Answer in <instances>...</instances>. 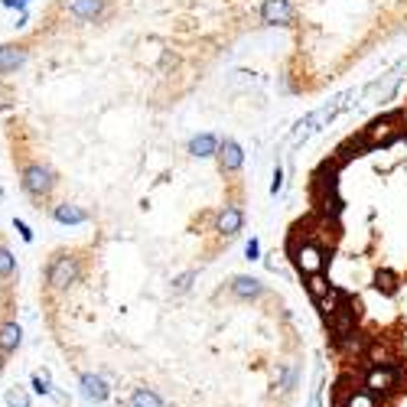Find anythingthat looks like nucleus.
Instances as JSON below:
<instances>
[{"label":"nucleus","instance_id":"nucleus-1","mask_svg":"<svg viewBox=\"0 0 407 407\" xmlns=\"http://www.w3.org/2000/svg\"><path fill=\"white\" fill-rule=\"evenodd\" d=\"M401 384V368L398 365H378V368H368V372L362 375V388L368 391V394H375V398H391L394 391Z\"/></svg>","mask_w":407,"mask_h":407},{"label":"nucleus","instance_id":"nucleus-2","mask_svg":"<svg viewBox=\"0 0 407 407\" xmlns=\"http://www.w3.org/2000/svg\"><path fill=\"white\" fill-rule=\"evenodd\" d=\"M20 186H23L26 195H33V199H46V195L52 193V186H56V173H52L46 163L33 160L20 170Z\"/></svg>","mask_w":407,"mask_h":407},{"label":"nucleus","instance_id":"nucleus-3","mask_svg":"<svg viewBox=\"0 0 407 407\" xmlns=\"http://www.w3.org/2000/svg\"><path fill=\"white\" fill-rule=\"evenodd\" d=\"M78 277H82V264L72 255H56L49 271H46V280H49L52 290H68L72 284H78Z\"/></svg>","mask_w":407,"mask_h":407},{"label":"nucleus","instance_id":"nucleus-4","mask_svg":"<svg viewBox=\"0 0 407 407\" xmlns=\"http://www.w3.org/2000/svg\"><path fill=\"white\" fill-rule=\"evenodd\" d=\"M356 322H358V303H352V300H342V306L336 310V313L326 320V326H329V336L336 342H346V339H352L356 336Z\"/></svg>","mask_w":407,"mask_h":407},{"label":"nucleus","instance_id":"nucleus-5","mask_svg":"<svg viewBox=\"0 0 407 407\" xmlns=\"http://www.w3.org/2000/svg\"><path fill=\"white\" fill-rule=\"evenodd\" d=\"M293 264L303 277H313V274H322L326 267V251H322L320 241H303V245L293 248Z\"/></svg>","mask_w":407,"mask_h":407},{"label":"nucleus","instance_id":"nucleus-6","mask_svg":"<svg viewBox=\"0 0 407 407\" xmlns=\"http://www.w3.org/2000/svg\"><path fill=\"white\" fill-rule=\"evenodd\" d=\"M78 391H82V398L92 401V404H104V401L111 398V382L98 372H85L78 378Z\"/></svg>","mask_w":407,"mask_h":407},{"label":"nucleus","instance_id":"nucleus-7","mask_svg":"<svg viewBox=\"0 0 407 407\" xmlns=\"http://www.w3.org/2000/svg\"><path fill=\"white\" fill-rule=\"evenodd\" d=\"M231 297L235 300H245V303H251V300H261L264 297V284L257 277H251V274H238V277H231Z\"/></svg>","mask_w":407,"mask_h":407},{"label":"nucleus","instance_id":"nucleus-8","mask_svg":"<svg viewBox=\"0 0 407 407\" xmlns=\"http://www.w3.org/2000/svg\"><path fill=\"white\" fill-rule=\"evenodd\" d=\"M261 20L267 26L293 23V7H290V0H264L261 4Z\"/></svg>","mask_w":407,"mask_h":407},{"label":"nucleus","instance_id":"nucleus-9","mask_svg":"<svg viewBox=\"0 0 407 407\" xmlns=\"http://www.w3.org/2000/svg\"><path fill=\"white\" fill-rule=\"evenodd\" d=\"M300 384V365L297 362H277L274 368V394H290Z\"/></svg>","mask_w":407,"mask_h":407},{"label":"nucleus","instance_id":"nucleus-10","mask_svg":"<svg viewBox=\"0 0 407 407\" xmlns=\"http://www.w3.org/2000/svg\"><path fill=\"white\" fill-rule=\"evenodd\" d=\"M245 229V212L238 205H225L219 215H215V231L225 238H235L238 231Z\"/></svg>","mask_w":407,"mask_h":407},{"label":"nucleus","instance_id":"nucleus-11","mask_svg":"<svg viewBox=\"0 0 407 407\" xmlns=\"http://www.w3.org/2000/svg\"><path fill=\"white\" fill-rule=\"evenodd\" d=\"M336 407H382V401L375 398V394H368L365 388H346V382H342Z\"/></svg>","mask_w":407,"mask_h":407},{"label":"nucleus","instance_id":"nucleus-12","mask_svg":"<svg viewBox=\"0 0 407 407\" xmlns=\"http://www.w3.org/2000/svg\"><path fill=\"white\" fill-rule=\"evenodd\" d=\"M219 163H221V173H238L241 170V163H245V150H241V144L231 140V137H225V140L219 144Z\"/></svg>","mask_w":407,"mask_h":407},{"label":"nucleus","instance_id":"nucleus-13","mask_svg":"<svg viewBox=\"0 0 407 407\" xmlns=\"http://www.w3.org/2000/svg\"><path fill=\"white\" fill-rule=\"evenodd\" d=\"M26 56H30V52H26L23 43H4L0 46V72H4V75H13L26 62Z\"/></svg>","mask_w":407,"mask_h":407},{"label":"nucleus","instance_id":"nucleus-14","mask_svg":"<svg viewBox=\"0 0 407 407\" xmlns=\"http://www.w3.org/2000/svg\"><path fill=\"white\" fill-rule=\"evenodd\" d=\"M20 342H23V329H20V322H17V320L0 322V356H10V352H17Z\"/></svg>","mask_w":407,"mask_h":407},{"label":"nucleus","instance_id":"nucleus-15","mask_svg":"<svg viewBox=\"0 0 407 407\" xmlns=\"http://www.w3.org/2000/svg\"><path fill=\"white\" fill-rule=\"evenodd\" d=\"M66 10L75 20H98L104 13V0H66Z\"/></svg>","mask_w":407,"mask_h":407},{"label":"nucleus","instance_id":"nucleus-16","mask_svg":"<svg viewBox=\"0 0 407 407\" xmlns=\"http://www.w3.org/2000/svg\"><path fill=\"white\" fill-rule=\"evenodd\" d=\"M52 219L59 221V225H85L88 212L82 209V205H75V202H59L56 209H52Z\"/></svg>","mask_w":407,"mask_h":407},{"label":"nucleus","instance_id":"nucleus-17","mask_svg":"<svg viewBox=\"0 0 407 407\" xmlns=\"http://www.w3.org/2000/svg\"><path fill=\"white\" fill-rule=\"evenodd\" d=\"M219 144L221 140L215 134H199V137L189 140V153L199 157V160H205V157H215V153H219Z\"/></svg>","mask_w":407,"mask_h":407},{"label":"nucleus","instance_id":"nucleus-18","mask_svg":"<svg viewBox=\"0 0 407 407\" xmlns=\"http://www.w3.org/2000/svg\"><path fill=\"white\" fill-rule=\"evenodd\" d=\"M365 362H368V368H378V365H394V356H391V348L384 342H368Z\"/></svg>","mask_w":407,"mask_h":407},{"label":"nucleus","instance_id":"nucleus-19","mask_svg":"<svg viewBox=\"0 0 407 407\" xmlns=\"http://www.w3.org/2000/svg\"><path fill=\"white\" fill-rule=\"evenodd\" d=\"M130 407H166V401L157 394L153 388H134L130 391Z\"/></svg>","mask_w":407,"mask_h":407},{"label":"nucleus","instance_id":"nucleus-20","mask_svg":"<svg viewBox=\"0 0 407 407\" xmlns=\"http://www.w3.org/2000/svg\"><path fill=\"white\" fill-rule=\"evenodd\" d=\"M4 401H7V407H33V398H30V391L20 388V384H13V388H7V394H4Z\"/></svg>","mask_w":407,"mask_h":407},{"label":"nucleus","instance_id":"nucleus-21","mask_svg":"<svg viewBox=\"0 0 407 407\" xmlns=\"http://www.w3.org/2000/svg\"><path fill=\"white\" fill-rule=\"evenodd\" d=\"M306 290H310V297L313 300H322L332 290V284L322 277V274H313V277H306Z\"/></svg>","mask_w":407,"mask_h":407},{"label":"nucleus","instance_id":"nucleus-22","mask_svg":"<svg viewBox=\"0 0 407 407\" xmlns=\"http://www.w3.org/2000/svg\"><path fill=\"white\" fill-rule=\"evenodd\" d=\"M33 391L36 394H52V375H49V368H36L33 372Z\"/></svg>","mask_w":407,"mask_h":407},{"label":"nucleus","instance_id":"nucleus-23","mask_svg":"<svg viewBox=\"0 0 407 407\" xmlns=\"http://www.w3.org/2000/svg\"><path fill=\"white\" fill-rule=\"evenodd\" d=\"M13 271H17V257L10 255V248L0 245V280H4V277H13Z\"/></svg>","mask_w":407,"mask_h":407},{"label":"nucleus","instance_id":"nucleus-24","mask_svg":"<svg viewBox=\"0 0 407 407\" xmlns=\"http://www.w3.org/2000/svg\"><path fill=\"white\" fill-rule=\"evenodd\" d=\"M195 277H199L195 271H183L179 277H173V293H189L193 284H195Z\"/></svg>","mask_w":407,"mask_h":407},{"label":"nucleus","instance_id":"nucleus-25","mask_svg":"<svg viewBox=\"0 0 407 407\" xmlns=\"http://www.w3.org/2000/svg\"><path fill=\"white\" fill-rule=\"evenodd\" d=\"M368 134H372L375 140H382V137H388V134H391V121H388V118H384V121H375Z\"/></svg>","mask_w":407,"mask_h":407},{"label":"nucleus","instance_id":"nucleus-26","mask_svg":"<svg viewBox=\"0 0 407 407\" xmlns=\"http://www.w3.org/2000/svg\"><path fill=\"white\" fill-rule=\"evenodd\" d=\"M245 257L248 261H257V257H261V241H257V238H251L245 245Z\"/></svg>","mask_w":407,"mask_h":407},{"label":"nucleus","instance_id":"nucleus-27","mask_svg":"<svg viewBox=\"0 0 407 407\" xmlns=\"http://www.w3.org/2000/svg\"><path fill=\"white\" fill-rule=\"evenodd\" d=\"M280 189H284V170H280V166H274V176H271V195H277Z\"/></svg>","mask_w":407,"mask_h":407},{"label":"nucleus","instance_id":"nucleus-28","mask_svg":"<svg viewBox=\"0 0 407 407\" xmlns=\"http://www.w3.org/2000/svg\"><path fill=\"white\" fill-rule=\"evenodd\" d=\"M375 287H378V290H384V293H391V290H394V277H391L388 271H384V274H378V284H375Z\"/></svg>","mask_w":407,"mask_h":407},{"label":"nucleus","instance_id":"nucleus-29","mask_svg":"<svg viewBox=\"0 0 407 407\" xmlns=\"http://www.w3.org/2000/svg\"><path fill=\"white\" fill-rule=\"evenodd\" d=\"M13 229L20 231V238H23V241H33V231H30V225H26L23 219H13Z\"/></svg>","mask_w":407,"mask_h":407}]
</instances>
